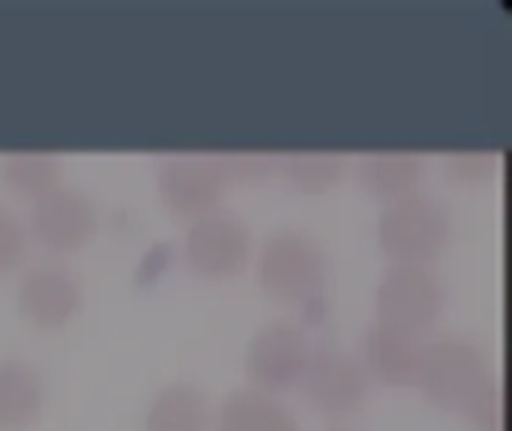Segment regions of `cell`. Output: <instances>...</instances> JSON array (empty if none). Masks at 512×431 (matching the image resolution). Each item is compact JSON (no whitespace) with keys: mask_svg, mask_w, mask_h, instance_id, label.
Listing matches in <instances>:
<instances>
[{"mask_svg":"<svg viewBox=\"0 0 512 431\" xmlns=\"http://www.w3.org/2000/svg\"><path fill=\"white\" fill-rule=\"evenodd\" d=\"M261 291L282 306H306L327 285V255L321 243L300 228L273 231L255 261Z\"/></svg>","mask_w":512,"mask_h":431,"instance_id":"obj_1","label":"cell"},{"mask_svg":"<svg viewBox=\"0 0 512 431\" xmlns=\"http://www.w3.org/2000/svg\"><path fill=\"white\" fill-rule=\"evenodd\" d=\"M453 240L450 210L423 192L384 204L378 216V246L393 264L432 267Z\"/></svg>","mask_w":512,"mask_h":431,"instance_id":"obj_2","label":"cell"},{"mask_svg":"<svg viewBox=\"0 0 512 431\" xmlns=\"http://www.w3.org/2000/svg\"><path fill=\"white\" fill-rule=\"evenodd\" d=\"M447 306V282L432 267L393 264L375 288L378 324L405 336L426 333Z\"/></svg>","mask_w":512,"mask_h":431,"instance_id":"obj_3","label":"cell"},{"mask_svg":"<svg viewBox=\"0 0 512 431\" xmlns=\"http://www.w3.org/2000/svg\"><path fill=\"white\" fill-rule=\"evenodd\" d=\"M486 378V357L474 342L444 336L423 345L417 387L432 405L447 411H465L486 384Z\"/></svg>","mask_w":512,"mask_h":431,"instance_id":"obj_4","label":"cell"},{"mask_svg":"<svg viewBox=\"0 0 512 431\" xmlns=\"http://www.w3.org/2000/svg\"><path fill=\"white\" fill-rule=\"evenodd\" d=\"M252 231L243 219L231 213H210L189 225L183 240V255L192 273L222 282L240 276L252 261Z\"/></svg>","mask_w":512,"mask_h":431,"instance_id":"obj_5","label":"cell"},{"mask_svg":"<svg viewBox=\"0 0 512 431\" xmlns=\"http://www.w3.org/2000/svg\"><path fill=\"white\" fill-rule=\"evenodd\" d=\"M309 336L291 321H270L255 330L246 345V375L261 393H285L300 384L309 357Z\"/></svg>","mask_w":512,"mask_h":431,"instance_id":"obj_6","label":"cell"},{"mask_svg":"<svg viewBox=\"0 0 512 431\" xmlns=\"http://www.w3.org/2000/svg\"><path fill=\"white\" fill-rule=\"evenodd\" d=\"M228 180L207 153H180L168 156L156 174V192L168 213L183 219H201L219 210Z\"/></svg>","mask_w":512,"mask_h":431,"instance_id":"obj_7","label":"cell"},{"mask_svg":"<svg viewBox=\"0 0 512 431\" xmlns=\"http://www.w3.org/2000/svg\"><path fill=\"white\" fill-rule=\"evenodd\" d=\"M30 231L39 246L54 255L81 252L99 231V210L93 198L75 186H57L33 201Z\"/></svg>","mask_w":512,"mask_h":431,"instance_id":"obj_8","label":"cell"},{"mask_svg":"<svg viewBox=\"0 0 512 431\" xmlns=\"http://www.w3.org/2000/svg\"><path fill=\"white\" fill-rule=\"evenodd\" d=\"M306 402L327 417L354 414L369 396V375L360 360L342 348H318L300 378Z\"/></svg>","mask_w":512,"mask_h":431,"instance_id":"obj_9","label":"cell"},{"mask_svg":"<svg viewBox=\"0 0 512 431\" xmlns=\"http://www.w3.org/2000/svg\"><path fill=\"white\" fill-rule=\"evenodd\" d=\"M15 303L27 324L39 330H60L81 312L84 288L63 264H33L18 282Z\"/></svg>","mask_w":512,"mask_h":431,"instance_id":"obj_10","label":"cell"},{"mask_svg":"<svg viewBox=\"0 0 512 431\" xmlns=\"http://www.w3.org/2000/svg\"><path fill=\"white\" fill-rule=\"evenodd\" d=\"M420 357L423 345L414 336H405L399 330H390L384 324H372L360 339V366L366 369L369 381L387 387H414L420 375Z\"/></svg>","mask_w":512,"mask_h":431,"instance_id":"obj_11","label":"cell"},{"mask_svg":"<svg viewBox=\"0 0 512 431\" xmlns=\"http://www.w3.org/2000/svg\"><path fill=\"white\" fill-rule=\"evenodd\" d=\"M357 174L372 198L393 204L420 189L426 177V156L414 150H375L360 159Z\"/></svg>","mask_w":512,"mask_h":431,"instance_id":"obj_12","label":"cell"},{"mask_svg":"<svg viewBox=\"0 0 512 431\" xmlns=\"http://www.w3.org/2000/svg\"><path fill=\"white\" fill-rule=\"evenodd\" d=\"M45 408V378L42 372L21 360H0V431L30 429Z\"/></svg>","mask_w":512,"mask_h":431,"instance_id":"obj_13","label":"cell"},{"mask_svg":"<svg viewBox=\"0 0 512 431\" xmlns=\"http://www.w3.org/2000/svg\"><path fill=\"white\" fill-rule=\"evenodd\" d=\"M213 431H303V426L276 396L246 387L222 399Z\"/></svg>","mask_w":512,"mask_h":431,"instance_id":"obj_14","label":"cell"},{"mask_svg":"<svg viewBox=\"0 0 512 431\" xmlns=\"http://www.w3.org/2000/svg\"><path fill=\"white\" fill-rule=\"evenodd\" d=\"M210 429V402L207 396L186 381L165 384L153 393L144 411V431H207Z\"/></svg>","mask_w":512,"mask_h":431,"instance_id":"obj_15","label":"cell"},{"mask_svg":"<svg viewBox=\"0 0 512 431\" xmlns=\"http://www.w3.org/2000/svg\"><path fill=\"white\" fill-rule=\"evenodd\" d=\"M63 162L48 150H12L0 156V186L15 198L39 201L60 186Z\"/></svg>","mask_w":512,"mask_h":431,"instance_id":"obj_16","label":"cell"},{"mask_svg":"<svg viewBox=\"0 0 512 431\" xmlns=\"http://www.w3.org/2000/svg\"><path fill=\"white\" fill-rule=\"evenodd\" d=\"M348 156L336 150H300L282 159V171L306 195H324L336 189L345 177Z\"/></svg>","mask_w":512,"mask_h":431,"instance_id":"obj_17","label":"cell"},{"mask_svg":"<svg viewBox=\"0 0 512 431\" xmlns=\"http://www.w3.org/2000/svg\"><path fill=\"white\" fill-rule=\"evenodd\" d=\"M222 177L228 183H261L267 177L276 174V168H282V156L273 153H261V150H237V153H216L213 156Z\"/></svg>","mask_w":512,"mask_h":431,"instance_id":"obj_18","label":"cell"},{"mask_svg":"<svg viewBox=\"0 0 512 431\" xmlns=\"http://www.w3.org/2000/svg\"><path fill=\"white\" fill-rule=\"evenodd\" d=\"M27 228L18 213L0 201V276L18 270L27 255Z\"/></svg>","mask_w":512,"mask_h":431,"instance_id":"obj_19","label":"cell"},{"mask_svg":"<svg viewBox=\"0 0 512 431\" xmlns=\"http://www.w3.org/2000/svg\"><path fill=\"white\" fill-rule=\"evenodd\" d=\"M492 174V159L486 153H450L447 156V177L462 186H477Z\"/></svg>","mask_w":512,"mask_h":431,"instance_id":"obj_20","label":"cell"},{"mask_svg":"<svg viewBox=\"0 0 512 431\" xmlns=\"http://www.w3.org/2000/svg\"><path fill=\"white\" fill-rule=\"evenodd\" d=\"M330 431H354V429H330Z\"/></svg>","mask_w":512,"mask_h":431,"instance_id":"obj_21","label":"cell"}]
</instances>
